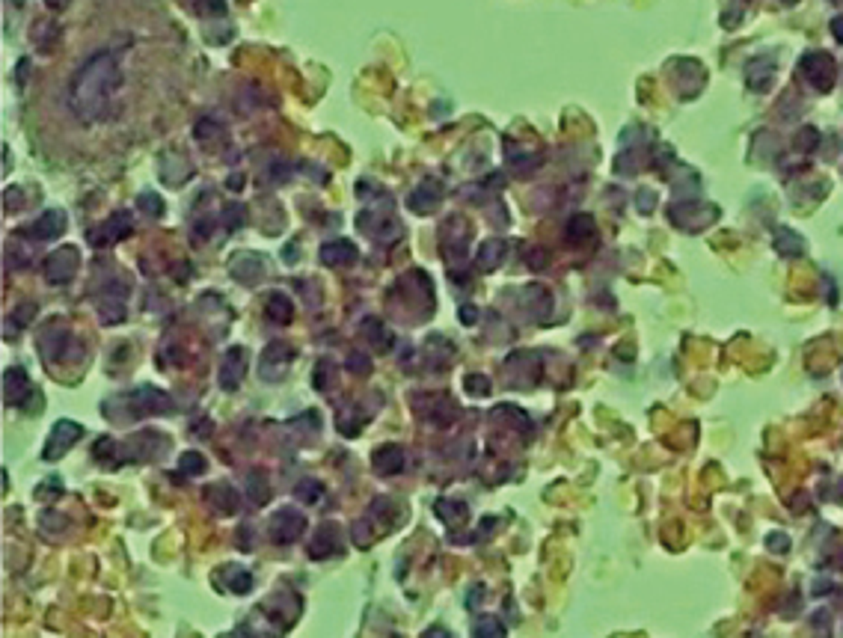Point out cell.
<instances>
[{
  "instance_id": "obj_43",
  "label": "cell",
  "mask_w": 843,
  "mask_h": 638,
  "mask_svg": "<svg viewBox=\"0 0 843 638\" xmlns=\"http://www.w3.org/2000/svg\"><path fill=\"white\" fill-rule=\"evenodd\" d=\"M766 547L772 549V552H787L790 549V538L784 535V531H772V535L766 538Z\"/></svg>"
},
{
  "instance_id": "obj_47",
  "label": "cell",
  "mask_w": 843,
  "mask_h": 638,
  "mask_svg": "<svg viewBox=\"0 0 843 638\" xmlns=\"http://www.w3.org/2000/svg\"><path fill=\"white\" fill-rule=\"evenodd\" d=\"M638 208H641V211H650V208H653V193L641 190L638 193Z\"/></svg>"
},
{
  "instance_id": "obj_38",
  "label": "cell",
  "mask_w": 843,
  "mask_h": 638,
  "mask_svg": "<svg viewBox=\"0 0 843 638\" xmlns=\"http://www.w3.org/2000/svg\"><path fill=\"white\" fill-rule=\"evenodd\" d=\"M57 496H62V481L60 478H48V481H42V484L36 487V499L39 502H48V499H57Z\"/></svg>"
},
{
  "instance_id": "obj_22",
  "label": "cell",
  "mask_w": 843,
  "mask_h": 638,
  "mask_svg": "<svg viewBox=\"0 0 843 638\" xmlns=\"http://www.w3.org/2000/svg\"><path fill=\"white\" fill-rule=\"evenodd\" d=\"M205 502H211V508L217 511V514H235L238 511V493L232 490L229 484H211L208 490H205Z\"/></svg>"
},
{
  "instance_id": "obj_16",
  "label": "cell",
  "mask_w": 843,
  "mask_h": 638,
  "mask_svg": "<svg viewBox=\"0 0 843 638\" xmlns=\"http://www.w3.org/2000/svg\"><path fill=\"white\" fill-rule=\"evenodd\" d=\"M229 270H232V276H235L238 282L256 285V282L261 279V274H265V261H261V256H256V253H241V256L232 258Z\"/></svg>"
},
{
  "instance_id": "obj_23",
  "label": "cell",
  "mask_w": 843,
  "mask_h": 638,
  "mask_svg": "<svg viewBox=\"0 0 843 638\" xmlns=\"http://www.w3.org/2000/svg\"><path fill=\"white\" fill-rule=\"evenodd\" d=\"M505 240H499V238H490V240H484V244L478 247V256H476V265L481 267V270H496L499 265H502V258H505Z\"/></svg>"
},
{
  "instance_id": "obj_39",
  "label": "cell",
  "mask_w": 843,
  "mask_h": 638,
  "mask_svg": "<svg viewBox=\"0 0 843 638\" xmlns=\"http://www.w3.org/2000/svg\"><path fill=\"white\" fill-rule=\"evenodd\" d=\"M137 205H140L143 211H152V217H161L164 214V202H161V196H157V193H140Z\"/></svg>"
},
{
  "instance_id": "obj_41",
  "label": "cell",
  "mask_w": 843,
  "mask_h": 638,
  "mask_svg": "<svg viewBox=\"0 0 843 638\" xmlns=\"http://www.w3.org/2000/svg\"><path fill=\"white\" fill-rule=\"evenodd\" d=\"M21 205H24V193H21V187H9L3 193V208L6 211H21Z\"/></svg>"
},
{
  "instance_id": "obj_24",
  "label": "cell",
  "mask_w": 843,
  "mask_h": 638,
  "mask_svg": "<svg viewBox=\"0 0 843 638\" xmlns=\"http://www.w3.org/2000/svg\"><path fill=\"white\" fill-rule=\"evenodd\" d=\"M363 336H365V342L372 344L374 351H389V348H392V333H389L377 318H365L363 321Z\"/></svg>"
},
{
  "instance_id": "obj_21",
  "label": "cell",
  "mask_w": 843,
  "mask_h": 638,
  "mask_svg": "<svg viewBox=\"0 0 843 638\" xmlns=\"http://www.w3.org/2000/svg\"><path fill=\"white\" fill-rule=\"evenodd\" d=\"M422 398L431 404V410H422V416H428V419L434 425H440V427H446L458 416V407L451 404L449 395H422Z\"/></svg>"
},
{
  "instance_id": "obj_10",
  "label": "cell",
  "mask_w": 843,
  "mask_h": 638,
  "mask_svg": "<svg viewBox=\"0 0 843 638\" xmlns=\"http://www.w3.org/2000/svg\"><path fill=\"white\" fill-rule=\"evenodd\" d=\"M131 229H134L131 214L116 211L113 217L104 220V223L96 229V232H89V244H92V247H110V244H116V240L128 238Z\"/></svg>"
},
{
  "instance_id": "obj_17",
  "label": "cell",
  "mask_w": 843,
  "mask_h": 638,
  "mask_svg": "<svg viewBox=\"0 0 843 638\" xmlns=\"http://www.w3.org/2000/svg\"><path fill=\"white\" fill-rule=\"evenodd\" d=\"M440 200H442V184L434 181V179H428V181H422L413 193H410L407 205L413 208L416 214H428V211H434V208L440 205Z\"/></svg>"
},
{
  "instance_id": "obj_29",
  "label": "cell",
  "mask_w": 843,
  "mask_h": 638,
  "mask_svg": "<svg viewBox=\"0 0 843 638\" xmlns=\"http://www.w3.org/2000/svg\"><path fill=\"white\" fill-rule=\"evenodd\" d=\"M588 238H594V220L588 214H576L571 223H567V240H571V244H585Z\"/></svg>"
},
{
  "instance_id": "obj_45",
  "label": "cell",
  "mask_w": 843,
  "mask_h": 638,
  "mask_svg": "<svg viewBox=\"0 0 843 638\" xmlns=\"http://www.w3.org/2000/svg\"><path fill=\"white\" fill-rule=\"evenodd\" d=\"M199 9H202V12H211V15H223L226 12V3H223V0H202Z\"/></svg>"
},
{
  "instance_id": "obj_46",
  "label": "cell",
  "mask_w": 843,
  "mask_h": 638,
  "mask_svg": "<svg viewBox=\"0 0 843 638\" xmlns=\"http://www.w3.org/2000/svg\"><path fill=\"white\" fill-rule=\"evenodd\" d=\"M476 318H478V309L476 306H463L460 309V321L463 324H476Z\"/></svg>"
},
{
  "instance_id": "obj_50",
  "label": "cell",
  "mask_w": 843,
  "mask_h": 638,
  "mask_svg": "<svg viewBox=\"0 0 843 638\" xmlns=\"http://www.w3.org/2000/svg\"><path fill=\"white\" fill-rule=\"evenodd\" d=\"M241 181H244V179H241V175H232V179H229V187H232V190H238Z\"/></svg>"
},
{
  "instance_id": "obj_14",
  "label": "cell",
  "mask_w": 843,
  "mask_h": 638,
  "mask_svg": "<svg viewBox=\"0 0 843 638\" xmlns=\"http://www.w3.org/2000/svg\"><path fill=\"white\" fill-rule=\"evenodd\" d=\"M356 226L372 238H395L392 232H401V226H398L392 217L383 214V211H374V208H368V211H363L360 217H356Z\"/></svg>"
},
{
  "instance_id": "obj_25",
  "label": "cell",
  "mask_w": 843,
  "mask_h": 638,
  "mask_svg": "<svg viewBox=\"0 0 843 638\" xmlns=\"http://www.w3.org/2000/svg\"><path fill=\"white\" fill-rule=\"evenodd\" d=\"M244 493H247V499L252 502V505H265V502L270 499V484H268V478H265L261 469H252V472L247 475Z\"/></svg>"
},
{
  "instance_id": "obj_30",
  "label": "cell",
  "mask_w": 843,
  "mask_h": 638,
  "mask_svg": "<svg viewBox=\"0 0 843 638\" xmlns=\"http://www.w3.org/2000/svg\"><path fill=\"white\" fill-rule=\"evenodd\" d=\"M321 496H324V487H321V481H315V478H303V481H297V487H294V499L306 502V505H315Z\"/></svg>"
},
{
  "instance_id": "obj_11",
  "label": "cell",
  "mask_w": 843,
  "mask_h": 638,
  "mask_svg": "<svg viewBox=\"0 0 843 638\" xmlns=\"http://www.w3.org/2000/svg\"><path fill=\"white\" fill-rule=\"evenodd\" d=\"M244 374H247V351L244 348H229L223 353V360H220V374H217L220 386L229 389V392L238 389L241 380H244Z\"/></svg>"
},
{
  "instance_id": "obj_40",
  "label": "cell",
  "mask_w": 843,
  "mask_h": 638,
  "mask_svg": "<svg viewBox=\"0 0 843 638\" xmlns=\"http://www.w3.org/2000/svg\"><path fill=\"white\" fill-rule=\"evenodd\" d=\"M467 392L469 395H478V398H481V395H490V380L484 378V374H469V378H467Z\"/></svg>"
},
{
  "instance_id": "obj_6",
  "label": "cell",
  "mask_w": 843,
  "mask_h": 638,
  "mask_svg": "<svg viewBox=\"0 0 843 638\" xmlns=\"http://www.w3.org/2000/svg\"><path fill=\"white\" fill-rule=\"evenodd\" d=\"M303 529H306V520H303V514L300 511H294V508H279L277 514L270 517V540L273 543H294L300 535H303Z\"/></svg>"
},
{
  "instance_id": "obj_42",
  "label": "cell",
  "mask_w": 843,
  "mask_h": 638,
  "mask_svg": "<svg viewBox=\"0 0 843 638\" xmlns=\"http://www.w3.org/2000/svg\"><path fill=\"white\" fill-rule=\"evenodd\" d=\"M347 369L356 371V374H368L372 371V362H368V357H363L360 351H354L351 357H347Z\"/></svg>"
},
{
  "instance_id": "obj_15",
  "label": "cell",
  "mask_w": 843,
  "mask_h": 638,
  "mask_svg": "<svg viewBox=\"0 0 843 638\" xmlns=\"http://www.w3.org/2000/svg\"><path fill=\"white\" fill-rule=\"evenodd\" d=\"M30 398V378L24 369H6L3 374V401L9 407H21Z\"/></svg>"
},
{
  "instance_id": "obj_32",
  "label": "cell",
  "mask_w": 843,
  "mask_h": 638,
  "mask_svg": "<svg viewBox=\"0 0 843 638\" xmlns=\"http://www.w3.org/2000/svg\"><path fill=\"white\" fill-rule=\"evenodd\" d=\"M223 579H232L229 588L235 591V594H244V591H250V588H252V576H250V573H247L244 567H235V564H229V567H226Z\"/></svg>"
},
{
  "instance_id": "obj_26",
  "label": "cell",
  "mask_w": 843,
  "mask_h": 638,
  "mask_svg": "<svg viewBox=\"0 0 843 638\" xmlns=\"http://www.w3.org/2000/svg\"><path fill=\"white\" fill-rule=\"evenodd\" d=\"M434 514L442 522H449V526H460V522L469 517V508L463 505V502H455V499H437Z\"/></svg>"
},
{
  "instance_id": "obj_5",
  "label": "cell",
  "mask_w": 843,
  "mask_h": 638,
  "mask_svg": "<svg viewBox=\"0 0 843 638\" xmlns=\"http://www.w3.org/2000/svg\"><path fill=\"white\" fill-rule=\"evenodd\" d=\"M80 436H83V427L78 422L60 419L54 427H51V436H48V443H45V452H42V457H45V460H60Z\"/></svg>"
},
{
  "instance_id": "obj_34",
  "label": "cell",
  "mask_w": 843,
  "mask_h": 638,
  "mask_svg": "<svg viewBox=\"0 0 843 638\" xmlns=\"http://www.w3.org/2000/svg\"><path fill=\"white\" fill-rule=\"evenodd\" d=\"M333 371H336V365H333L330 360H321L318 365H315V371H312V383H315V389H321V392L330 389V378H333Z\"/></svg>"
},
{
  "instance_id": "obj_33",
  "label": "cell",
  "mask_w": 843,
  "mask_h": 638,
  "mask_svg": "<svg viewBox=\"0 0 843 638\" xmlns=\"http://www.w3.org/2000/svg\"><path fill=\"white\" fill-rule=\"evenodd\" d=\"M205 466H208L205 457L196 454V452H184L182 457H178V472L182 475H202Z\"/></svg>"
},
{
  "instance_id": "obj_27",
  "label": "cell",
  "mask_w": 843,
  "mask_h": 638,
  "mask_svg": "<svg viewBox=\"0 0 843 638\" xmlns=\"http://www.w3.org/2000/svg\"><path fill=\"white\" fill-rule=\"evenodd\" d=\"M268 318L273 324H288L294 318V306H291V297L279 294V291H273L268 297Z\"/></svg>"
},
{
  "instance_id": "obj_1",
  "label": "cell",
  "mask_w": 843,
  "mask_h": 638,
  "mask_svg": "<svg viewBox=\"0 0 843 638\" xmlns=\"http://www.w3.org/2000/svg\"><path fill=\"white\" fill-rule=\"evenodd\" d=\"M122 83V71L110 54H96L80 66V71L71 78L69 104L75 116L83 122H101L110 116V101Z\"/></svg>"
},
{
  "instance_id": "obj_35",
  "label": "cell",
  "mask_w": 843,
  "mask_h": 638,
  "mask_svg": "<svg viewBox=\"0 0 843 638\" xmlns=\"http://www.w3.org/2000/svg\"><path fill=\"white\" fill-rule=\"evenodd\" d=\"M223 226L226 229H238V226H244L247 223V208L244 205H229V208H223Z\"/></svg>"
},
{
  "instance_id": "obj_37",
  "label": "cell",
  "mask_w": 843,
  "mask_h": 638,
  "mask_svg": "<svg viewBox=\"0 0 843 638\" xmlns=\"http://www.w3.org/2000/svg\"><path fill=\"white\" fill-rule=\"evenodd\" d=\"M476 638H505V630L496 618H481L476 626Z\"/></svg>"
},
{
  "instance_id": "obj_7",
  "label": "cell",
  "mask_w": 843,
  "mask_h": 638,
  "mask_svg": "<svg viewBox=\"0 0 843 638\" xmlns=\"http://www.w3.org/2000/svg\"><path fill=\"white\" fill-rule=\"evenodd\" d=\"M802 75L814 89L828 92L831 87H835V60H831L828 54L814 51V54H808L802 60Z\"/></svg>"
},
{
  "instance_id": "obj_51",
  "label": "cell",
  "mask_w": 843,
  "mask_h": 638,
  "mask_svg": "<svg viewBox=\"0 0 843 638\" xmlns=\"http://www.w3.org/2000/svg\"><path fill=\"white\" fill-rule=\"evenodd\" d=\"M12 3H15V6H21V3H24V0H12Z\"/></svg>"
},
{
  "instance_id": "obj_49",
  "label": "cell",
  "mask_w": 843,
  "mask_h": 638,
  "mask_svg": "<svg viewBox=\"0 0 843 638\" xmlns=\"http://www.w3.org/2000/svg\"><path fill=\"white\" fill-rule=\"evenodd\" d=\"M45 3H48L51 9H66V6L71 3V0H45Z\"/></svg>"
},
{
  "instance_id": "obj_19",
  "label": "cell",
  "mask_w": 843,
  "mask_h": 638,
  "mask_svg": "<svg viewBox=\"0 0 843 638\" xmlns=\"http://www.w3.org/2000/svg\"><path fill=\"white\" fill-rule=\"evenodd\" d=\"M356 256H360V249H356L351 240H330V244L321 247V261L330 267H345V265H354Z\"/></svg>"
},
{
  "instance_id": "obj_9",
  "label": "cell",
  "mask_w": 843,
  "mask_h": 638,
  "mask_svg": "<svg viewBox=\"0 0 843 638\" xmlns=\"http://www.w3.org/2000/svg\"><path fill=\"white\" fill-rule=\"evenodd\" d=\"M125 297H128V282L104 285L98 297V318L104 324H119L125 318Z\"/></svg>"
},
{
  "instance_id": "obj_13",
  "label": "cell",
  "mask_w": 843,
  "mask_h": 638,
  "mask_svg": "<svg viewBox=\"0 0 843 638\" xmlns=\"http://www.w3.org/2000/svg\"><path fill=\"white\" fill-rule=\"evenodd\" d=\"M339 549H342V535H339V526H336V522H324V526L315 529V538H312V547H309L312 558H330Z\"/></svg>"
},
{
  "instance_id": "obj_31",
  "label": "cell",
  "mask_w": 843,
  "mask_h": 638,
  "mask_svg": "<svg viewBox=\"0 0 843 638\" xmlns=\"http://www.w3.org/2000/svg\"><path fill=\"white\" fill-rule=\"evenodd\" d=\"M336 427L345 434V436H356L360 434V427H363V416L354 410V407H345V410L336 416Z\"/></svg>"
},
{
  "instance_id": "obj_12",
  "label": "cell",
  "mask_w": 843,
  "mask_h": 638,
  "mask_svg": "<svg viewBox=\"0 0 843 638\" xmlns=\"http://www.w3.org/2000/svg\"><path fill=\"white\" fill-rule=\"evenodd\" d=\"M291 360H294V351L286 342L268 344L265 353H261V378L265 380H282V374H286Z\"/></svg>"
},
{
  "instance_id": "obj_44",
  "label": "cell",
  "mask_w": 843,
  "mask_h": 638,
  "mask_svg": "<svg viewBox=\"0 0 843 638\" xmlns=\"http://www.w3.org/2000/svg\"><path fill=\"white\" fill-rule=\"evenodd\" d=\"M211 134H220V125H214L211 119H202L196 125V137L199 140H211Z\"/></svg>"
},
{
  "instance_id": "obj_2",
  "label": "cell",
  "mask_w": 843,
  "mask_h": 638,
  "mask_svg": "<svg viewBox=\"0 0 843 638\" xmlns=\"http://www.w3.org/2000/svg\"><path fill=\"white\" fill-rule=\"evenodd\" d=\"M71 348V333L66 330L62 321H51L42 327L39 333V353L45 362H57L66 357V351Z\"/></svg>"
},
{
  "instance_id": "obj_48",
  "label": "cell",
  "mask_w": 843,
  "mask_h": 638,
  "mask_svg": "<svg viewBox=\"0 0 843 638\" xmlns=\"http://www.w3.org/2000/svg\"><path fill=\"white\" fill-rule=\"evenodd\" d=\"M831 30H835V36L843 42V18H835V21H831Z\"/></svg>"
},
{
  "instance_id": "obj_8",
  "label": "cell",
  "mask_w": 843,
  "mask_h": 638,
  "mask_svg": "<svg viewBox=\"0 0 843 638\" xmlns=\"http://www.w3.org/2000/svg\"><path fill=\"white\" fill-rule=\"evenodd\" d=\"M122 401L131 407V416H155V413L170 410V398L161 389H155V386H137L128 398H122Z\"/></svg>"
},
{
  "instance_id": "obj_28",
  "label": "cell",
  "mask_w": 843,
  "mask_h": 638,
  "mask_svg": "<svg viewBox=\"0 0 843 638\" xmlns=\"http://www.w3.org/2000/svg\"><path fill=\"white\" fill-rule=\"evenodd\" d=\"M775 249L781 256H802L805 253V240L799 238L793 229H778V232H775Z\"/></svg>"
},
{
  "instance_id": "obj_36",
  "label": "cell",
  "mask_w": 843,
  "mask_h": 638,
  "mask_svg": "<svg viewBox=\"0 0 843 638\" xmlns=\"http://www.w3.org/2000/svg\"><path fill=\"white\" fill-rule=\"evenodd\" d=\"M33 315H36V303H21L12 315H9V324H12L15 330H21V327H27V324L33 321Z\"/></svg>"
},
{
  "instance_id": "obj_4",
  "label": "cell",
  "mask_w": 843,
  "mask_h": 638,
  "mask_svg": "<svg viewBox=\"0 0 843 638\" xmlns=\"http://www.w3.org/2000/svg\"><path fill=\"white\" fill-rule=\"evenodd\" d=\"M715 214H719V211H715L713 205H695V202L671 205V211H668L671 223L680 226V229H686V232H701L704 226L713 223Z\"/></svg>"
},
{
  "instance_id": "obj_18",
  "label": "cell",
  "mask_w": 843,
  "mask_h": 638,
  "mask_svg": "<svg viewBox=\"0 0 843 638\" xmlns=\"http://www.w3.org/2000/svg\"><path fill=\"white\" fill-rule=\"evenodd\" d=\"M372 463H374V469L381 475H395V472H401V469H404L407 454H404L401 445H381L372 454Z\"/></svg>"
},
{
  "instance_id": "obj_20",
  "label": "cell",
  "mask_w": 843,
  "mask_h": 638,
  "mask_svg": "<svg viewBox=\"0 0 843 638\" xmlns=\"http://www.w3.org/2000/svg\"><path fill=\"white\" fill-rule=\"evenodd\" d=\"M62 232H66V214H62L60 208H51V211H45L33 226H30V235L39 238V240H51V238H57Z\"/></svg>"
},
{
  "instance_id": "obj_3",
  "label": "cell",
  "mask_w": 843,
  "mask_h": 638,
  "mask_svg": "<svg viewBox=\"0 0 843 638\" xmlns=\"http://www.w3.org/2000/svg\"><path fill=\"white\" fill-rule=\"evenodd\" d=\"M78 265H80L78 247H60L45 261V276H48V282H54V285H66V282L78 274Z\"/></svg>"
}]
</instances>
